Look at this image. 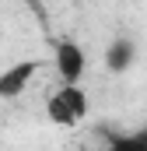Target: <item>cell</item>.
<instances>
[{"instance_id":"1","label":"cell","mask_w":147,"mask_h":151,"mask_svg":"<svg viewBox=\"0 0 147 151\" xmlns=\"http://www.w3.org/2000/svg\"><path fill=\"white\" fill-rule=\"evenodd\" d=\"M88 113H91V99L81 84H60L53 95H46V119L53 127H63V130L81 127Z\"/></svg>"},{"instance_id":"4","label":"cell","mask_w":147,"mask_h":151,"mask_svg":"<svg viewBox=\"0 0 147 151\" xmlns=\"http://www.w3.org/2000/svg\"><path fill=\"white\" fill-rule=\"evenodd\" d=\"M137 63V42L130 35H119L105 46V70L109 74H126Z\"/></svg>"},{"instance_id":"6","label":"cell","mask_w":147,"mask_h":151,"mask_svg":"<svg viewBox=\"0 0 147 151\" xmlns=\"http://www.w3.org/2000/svg\"><path fill=\"white\" fill-rule=\"evenodd\" d=\"M25 4H35V0H25Z\"/></svg>"},{"instance_id":"5","label":"cell","mask_w":147,"mask_h":151,"mask_svg":"<svg viewBox=\"0 0 147 151\" xmlns=\"http://www.w3.org/2000/svg\"><path fill=\"white\" fill-rule=\"evenodd\" d=\"M105 151H147V123L137 130H126L119 137H112Z\"/></svg>"},{"instance_id":"2","label":"cell","mask_w":147,"mask_h":151,"mask_svg":"<svg viewBox=\"0 0 147 151\" xmlns=\"http://www.w3.org/2000/svg\"><path fill=\"white\" fill-rule=\"evenodd\" d=\"M53 67L60 74V84H81L88 74V53L81 42L74 39H60L53 46Z\"/></svg>"},{"instance_id":"3","label":"cell","mask_w":147,"mask_h":151,"mask_svg":"<svg viewBox=\"0 0 147 151\" xmlns=\"http://www.w3.org/2000/svg\"><path fill=\"white\" fill-rule=\"evenodd\" d=\"M39 70H42V60H18V63L4 67L0 70V102L21 99L32 88V81L39 77Z\"/></svg>"}]
</instances>
